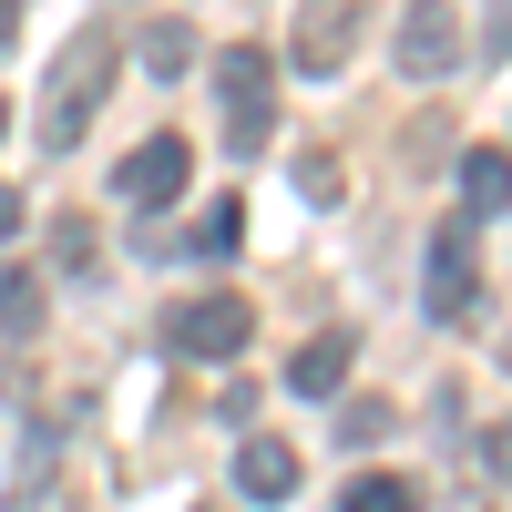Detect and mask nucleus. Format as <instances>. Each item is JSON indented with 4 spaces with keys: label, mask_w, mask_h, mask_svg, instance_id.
Masks as SVG:
<instances>
[{
    "label": "nucleus",
    "mask_w": 512,
    "mask_h": 512,
    "mask_svg": "<svg viewBox=\"0 0 512 512\" xmlns=\"http://www.w3.org/2000/svg\"><path fill=\"white\" fill-rule=\"evenodd\" d=\"M246 328H256V308L216 287V297H185V308L164 318V349H175V359H236Z\"/></svg>",
    "instance_id": "423d86ee"
},
{
    "label": "nucleus",
    "mask_w": 512,
    "mask_h": 512,
    "mask_svg": "<svg viewBox=\"0 0 512 512\" xmlns=\"http://www.w3.org/2000/svg\"><path fill=\"white\" fill-rule=\"evenodd\" d=\"M420 308H431L441 328H461V318L482 308V267H472V226H461V216L431 226V256H420Z\"/></svg>",
    "instance_id": "7ed1b4c3"
},
{
    "label": "nucleus",
    "mask_w": 512,
    "mask_h": 512,
    "mask_svg": "<svg viewBox=\"0 0 512 512\" xmlns=\"http://www.w3.org/2000/svg\"><path fill=\"white\" fill-rule=\"evenodd\" d=\"M31 328H41V277L0 267V338H31Z\"/></svg>",
    "instance_id": "ddd939ff"
},
{
    "label": "nucleus",
    "mask_w": 512,
    "mask_h": 512,
    "mask_svg": "<svg viewBox=\"0 0 512 512\" xmlns=\"http://www.w3.org/2000/svg\"><path fill=\"white\" fill-rule=\"evenodd\" d=\"M236 482H246V502H287V492H297V451H287V441H267V431H246Z\"/></svg>",
    "instance_id": "1a4fd4ad"
},
{
    "label": "nucleus",
    "mask_w": 512,
    "mask_h": 512,
    "mask_svg": "<svg viewBox=\"0 0 512 512\" xmlns=\"http://www.w3.org/2000/svg\"><path fill=\"white\" fill-rule=\"evenodd\" d=\"M144 72H154V82L195 72V21H154V31H144Z\"/></svg>",
    "instance_id": "f8f14e48"
},
{
    "label": "nucleus",
    "mask_w": 512,
    "mask_h": 512,
    "mask_svg": "<svg viewBox=\"0 0 512 512\" xmlns=\"http://www.w3.org/2000/svg\"><path fill=\"white\" fill-rule=\"evenodd\" d=\"M482 52L512 62V0H492V11H482Z\"/></svg>",
    "instance_id": "dca6fc26"
},
{
    "label": "nucleus",
    "mask_w": 512,
    "mask_h": 512,
    "mask_svg": "<svg viewBox=\"0 0 512 512\" xmlns=\"http://www.w3.org/2000/svg\"><path fill=\"white\" fill-rule=\"evenodd\" d=\"M359 21H369V0H297V31H287V62L308 72V82H328L338 62L359 52Z\"/></svg>",
    "instance_id": "39448f33"
},
{
    "label": "nucleus",
    "mask_w": 512,
    "mask_h": 512,
    "mask_svg": "<svg viewBox=\"0 0 512 512\" xmlns=\"http://www.w3.org/2000/svg\"><path fill=\"white\" fill-rule=\"evenodd\" d=\"M21 11H31V0H0V52H11V31H21Z\"/></svg>",
    "instance_id": "6ab92c4d"
},
{
    "label": "nucleus",
    "mask_w": 512,
    "mask_h": 512,
    "mask_svg": "<svg viewBox=\"0 0 512 512\" xmlns=\"http://www.w3.org/2000/svg\"><path fill=\"white\" fill-rule=\"evenodd\" d=\"M338 512H410V482L400 472H359L349 492H338Z\"/></svg>",
    "instance_id": "4468645a"
},
{
    "label": "nucleus",
    "mask_w": 512,
    "mask_h": 512,
    "mask_svg": "<svg viewBox=\"0 0 512 512\" xmlns=\"http://www.w3.org/2000/svg\"><path fill=\"white\" fill-rule=\"evenodd\" d=\"M185 185H195V144L185 134H154V144H134V154L113 164V195L123 205H175Z\"/></svg>",
    "instance_id": "0eeeda50"
},
{
    "label": "nucleus",
    "mask_w": 512,
    "mask_h": 512,
    "mask_svg": "<svg viewBox=\"0 0 512 512\" xmlns=\"http://www.w3.org/2000/svg\"><path fill=\"white\" fill-rule=\"evenodd\" d=\"M236 236H246V195H216V205H195V226L175 246L185 256H236Z\"/></svg>",
    "instance_id": "9b49d317"
},
{
    "label": "nucleus",
    "mask_w": 512,
    "mask_h": 512,
    "mask_svg": "<svg viewBox=\"0 0 512 512\" xmlns=\"http://www.w3.org/2000/svg\"><path fill=\"white\" fill-rule=\"evenodd\" d=\"M297 195H308V205H338V195H349V164H338V154H297Z\"/></svg>",
    "instance_id": "2eb2a0df"
},
{
    "label": "nucleus",
    "mask_w": 512,
    "mask_h": 512,
    "mask_svg": "<svg viewBox=\"0 0 512 512\" xmlns=\"http://www.w3.org/2000/svg\"><path fill=\"white\" fill-rule=\"evenodd\" d=\"M21 226H31V216H21V185H0V246H11Z\"/></svg>",
    "instance_id": "a211bd4d"
},
{
    "label": "nucleus",
    "mask_w": 512,
    "mask_h": 512,
    "mask_svg": "<svg viewBox=\"0 0 512 512\" xmlns=\"http://www.w3.org/2000/svg\"><path fill=\"white\" fill-rule=\"evenodd\" d=\"M461 205H472V216H512V154L502 144L461 154Z\"/></svg>",
    "instance_id": "9d476101"
},
{
    "label": "nucleus",
    "mask_w": 512,
    "mask_h": 512,
    "mask_svg": "<svg viewBox=\"0 0 512 512\" xmlns=\"http://www.w3.org/2000/svg\"><path fill=\"white\" fill-rule=\"evenodd\" d=\"M390 62L410 82H451L461 72V11H451V0H410L400 31H390Z\"/></svg>",
    "instance_id": "20e7f679"
},
{
    "label": "nucleus",
    "mask_w": 512,
    "mask_h": 512,
    "mask_svg": "<svg viewBox=\"0 0 512 512\" xmlns=\"http://www.w3.org/2000/svg\"><path fill=\"white\" fill-rule=\"evenodd\" d=\"M482 461H492V472L512 482V420H492V431H482Z\"/></svg>",
    "instance_id": "f3484780"
},
{
    "label": "nucleus",
    "mask_w": 512,
    "mask_h": 512,
    "mask_svg": "<svg viewBox=\"0 0 512 512\" xmlns=\"http://www.w3.org/2000/svg\"><path fill=\"white\" fill-rule=\"evenodd\" d=\"M349 359H359V338H349V328H318L308 349L287 359V390H297V400H328L338 379H349Z\"/></svg>",
    "instance_id": "6e6552de"
},
{
    "label": "nucleus",
    "mask_w": 512,
    "mask_h": 512,
    "mask_svg": "<svg viewBox=\"0 0 512 512\" xmlns=\"http://www.w3.org/2000/svg\"><path fill=\"white\" fill-rule=\"evenodd\" d=\"M216 82H226V144L256 154V144L277 134V52H267V41H226Z\"/></svg>",
    "instance_id": "f03ea898"
},
{
    "label": "nucleus",
    "mask_w": 512,
    "mask_h": 512,
    "mask_svg": "<svg viewBox=\"0 0 512 512\" xmlns=\"http://www.w3.org/2000/svg\"><path fill=\"white\" fill-rule=\"evenodd\" d=\"M103 93H113V41H103V31H72V52L52 62V82H41V113H31V144H52V154H72V144H82V123L103 113Z\"/></svg>",
    "instance_id": "f257e3e1"
}]
</instances>
